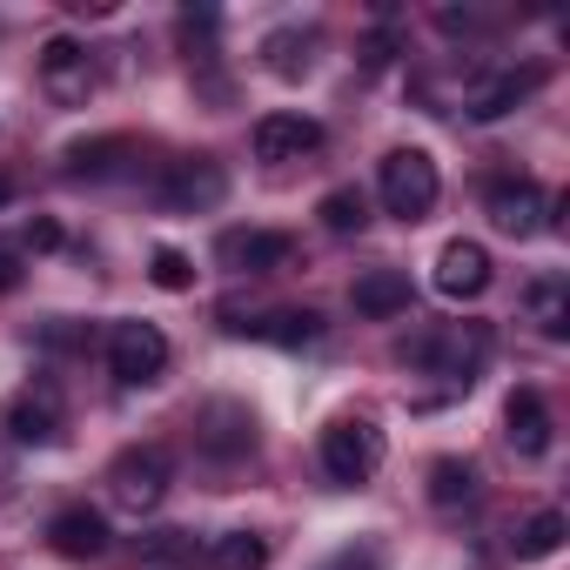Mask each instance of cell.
I'll list each match as a JSON object with an SVG mask.
<instances>
[{"label": "cell", "mask_w": 570, "mask_h": 570, "mask_svg": "<svg viewBox=\"0 0 570 570\" xmlns=\"http://www.w3.org/2000/svg\"><path fill=\"white\" fill-rule=\"evenodd\" d=\"M470 497H476V463L436 456V463H430V503H436V510H456V503H470Z\"/></svg>", "instance_id": "24"}, {"label": "cell", "mask_w": 570, "mask_h": 570, "mask_svg": "<svg viewBox=\"0 0 570 570\" xmlns=\"http://www.w3.org/2000/svg\"><path fill=\"white\" fill-rule=\"evenodd\" d=\"M8 289H21V262L0 248V296H8Z\"/></svg>", "instance_id": "32"}, {"label": "cell", "mask_w": 570, "mask_h": 570, "mask_svg": "<svg viewBox=\"0 0 570 570\" xmlns=\"http://www.w3.org/2000/svg\"><path fill=\"white\" fill-rule=\"evenodd\" d=\"M128 155H135V141L128 135H108V141H75L61 161H68V175H95L101 181V175H121Z\"/></svg>", "instance_id": "23"}, {"label": "cell", "mask_w": 570, "mask_h": 570, "mask_svg": "<svg viewBox=\"0 0 570 570\" xmlns=\"http://www.w3.org/2000/svg\"><path fill=\"white\" fill-rule=\"evenodd\" d=\"M195 443L208 450V456H248L255 450V416L242 410V403H208L202 410V423H195Z\"/></svg>", "instance_id": "15"}, {"label": "cell", "mask_w": 570, "mask_h": 570, "mask_svg": "<svg viewBox=\"0 0 570 570\" xmlns=\"http://www.w3.org/2000/svg\"><path fill=\"white\" fill-rule=\"evenodd\" d=\"M483 215H490V228H497V235L530 242V235H543V228H550V195H543L530 175H503V181H490V188H483Z\"/></svg>", "instance_id": "6"}, {"label": "cell", "mask_w": 570, "mask_h": 570, "mask_svg": "<svg viewBox=\"0 0 570 570\" xmlns=\"http://www.w3.org/2000/svg\"><path fill=\"white\" fill-rule=\"evenodd\" d=\"M28 248H41V255L61 248V222H35V228H28Z\"/></svg>", "instance_id": "30"}, {"label": "cell", "mask_w": 570, "mask_h": 570, "mask_svg": "<svg viewBox=\"0 0 570 570\" xmlns=\"http://www.w3.org/2000/svg\"><path fill=\"white\" fill-rule=\"evenodd\" d=\"M550 81V68L543 61H523V68H497L490 81H476L470 95H463V108H470V121H503L510 108H523L537 88Z\"/></svg>", "instance_id": "10"}, {"label": "cell", "mask_w": 570, "mask_h": 570, "mask_svg": "<svg viewBox=\"0 0 570 570\" xmlns=\"http://www.w3.org/2000/svg\"><path fill=\"white\" fill-rule=\"evenodd\" d=\"M148 275H155V289H168V296H181V289H195V262H188L181 248H155V262H148Z\"/></svg>", "instance_id": "27"}, {"label": "cell", "mask_w": 570, "mask_h": 570, "mask_svg": "<svg viewBox=\"0 0 570 570\" xmlns=\"http://www.w3.org/2000/svg\"><path fill=\"white\" fill-rule=\"evenodd\" d=\"M309 155H323V121H309V115L255 121V161H309Z\"/></svg>", "instance_id": "14"}, {"label": "cell", "mask_w": 570, "mask_h": 570, "mask_svg": "<svg viewBox=\"0 0 570 570\" xmlns=\"http://www.w3.org/2000/svg\"><path fill=\"white\" fill-rule=\"evenodd\" d=\"M396 356H403L410 370H423V376H443L450 390H470L476 370L490 363V330H483V323H436V330L410 336Z\"/></svg>", "instance_id": "1"}, {"label": "cell", "mask_w": 570, "mask_h": 570, "mask_svg": "<svg viewBox=\"0 0 570 570\" xmlns=\"http://www.w3.org/2000/svg\"><path fill=\"white\" fill-rule=\"evenodd\" d=\"M262 68H268L275 81H303V75L316 68V28H275V35L262 41Z\"/></svg>", "instance_id": "18"}, {"label": "cell", "mask_w": 570, "mask_h": 570, "mask_svg": "<svg viewBox=\"0 0 570 570\" xmlns=\"http://www.w3.org/2000/svg\"><path fill=\"white\" fill-rule=\"evenodd\" d=\"M202 563L208 570H268V537L262 530H222V537H208Z\"/></svg>", "instance_id": "20"}, {"label": "cell", "mask_w": 570, "mask_h": 570, "mask_svg": "<svg viewBox=\"0 0 570 570\" xmlns=\"http://www.w3.org/2000/svg\"><path fill=\"white\" fill-rule=\"evenodd\" d=\"M523 316L543 336H570V282L563 275H537L530 289H523Z\"/></svg>", "instance_id": "19"}, {"label": "cell", "mask_w": 570, "mask_h": 570, "mask_svg": "<svg viewBox=\"0 0 570 570\" xmlns=\"http://www.w3.org/2000/svg\"><path fill=\"white\" fill-rule=\"evenodd\" d=\"M503 436H510V450H517V456H550V443H557V423H550V403H543V390L517 383V390L503 396Z\"/></svg>", "instance_id": "13"}, {"label": "cell", "mask_w": 570, "mask_h": 570, "mask_svg": "<svg viewBox=\"0 0 570 570\" xmlns=\"http://www.w3.org/2000/svg\"><path fill=\"white\" fill-rule=\"evenodd\" d=\"M563 537H570V523H563V510H530L523 523H517V557L523 563H543V557H557L563 550Z\"/></svg>", "instance_id": "22"}, {"label": "cell", "mask_w": 570, "mask_h": 570, "mask_svg": "<svg viewBox=\"0 0 570 570\" xmlns=\"http://www.w3.org/2000/svg\"><path fill=\"white\" fill-rule=\"evenodd\" d=\"M316 570H383V550L376 543H343L330 563H316Z\"/></svg>", "instance_id": "29"}, {"label": "cell", "mask_w": 570, "mask_h": 570, "mask_svg": "<svg viewBox=\"0 0 570 570\" xmlns=\"http://www.w3.org/2000/svg\"><path fill=\"white\" fill-rule=\"evenodd\" d=\"M61 430H68V403H61L55 383H28V390L8 403V436H14V443L48 450V443H61Z\"/></svg>", "instance_id": "11"}, {"label": "cell", "mask_w": 570, "mask_h": 570, "mask_svg": "<svg viewBox=\"0 0 570 570\" xmlns=\"http://www.w3.org/2000/svg\"><path fill=\"white\" fill-rule=\"evenodd\" d=\"M215 262L228 275H268L282 262H296V235H282V228H222L215 235Z\"/></svg>", "instance_id": "9"}, {"label": "cell", "mask_w": 570, "mask_h": 570, "mask_svg": "<svg viewBox=\"0 0 570 570\" xmlns=\"http://www.w3.org/2000/svg\"><path fill=\"white\" fill-rule=\"evenodd\" d=\"M350 303H356V316L390 323V316H403V309H410V275H403V268H370V275H356Z\"/></svg>", "instance_id": "17"}, {"label": "cell", "mask_w": 570, "mask_h": 570, "mask_svg": "<svg viewBox=\"0 0 570 570\" xmlns=\"http://www.w3.org/2000/svg\"><path fill=\"white\" fill-rule=\"evenodd\" d=\"M108 370L121 390H148L168 370V336L155 323H115L108 330Z\"/></svg>", "instance_id": "7"}, {"label": "cell", "mask_w": 570, "mask_h": 570, "mask_svg": "<svg viewBox=\"0 0 570 570\" xmlns=\"http://www.w3.org/2000/svg\"><path fill=\"white\" fill-rule=\"evenodd\" d=\"M48 543H55L61 557H101V550H108V517L88 510V503H68V510H55Z\"/></svg>", "instance_id": "16"}, {"label": "cell", "mask_w": 570, "mask_h": 570, "mask_svg": "<svg viewBox=\"0 0 570 570\" xmlns=\"http://www.w3.org/2000/svg\"><path fill=\"white\" fill-rule=\"evenodd\" d=\"M497 21H503V14H483V8H436V28H443V35H463V41H470V35H490Z\"/></svg>", "instance_id": "28"}, {"label": "cell", "mask_w": 570, "mask_h": 570, "mask_svg": "<svg viewBox=\"0 0 570 570\" xmlns=\"http://www.w3.org/2000/svg\"><path fill=\"white\" fill-rule=\"evenodd\" d=\"M497 282V262H490V248L483 242H443V255H436V296H450V303H476L483 289Z\"/></svg>", "instance_id": "12"}, {"label": "cell", "mask_w": 570, "mask_h": 570, "mask_svg": "<svg viewBox=\"0 0 570 570\" xmlns=\"http://www.w3.org/2000/svg\"><path fill=\"white\" fill-rule=\"evenodd\" d=\"M242 336H262V343L296 350V343H316V336H323V316H316V309H268V316L242 323Z\"/></svg>", "instance_id": "21"}, {"label": "cell", "mask_w": 570, "mask_h": 570, "mask_svg": "<svg viewBox=\"0 0 570 570\" xmlns=\"http://www.w3.org/2000/svg\"><path fill=\"white\" fill-rule=\"evenodd\" d=\"M383 456H390V443H383V430H376L370 416H336V423L323 430V476L343 483V490L370 483V476L383 470Z\"/></svg>", "instance_id": "3"}, {"label": "cell", "mask_w": 570, "mask_h": 570, "mask_svg": "<svg viewBox=\"0 0 570 570\" xmlns=\"http://www.w3.org/2000/svg\"><path fill=\"white\" fill-rule=\"evenodd\" d=\"M376 195H383V208L396 222H423L436 208V195H443V175H436V161L423 148H390L383 168H376Z\"/></svg>", "instance_id": "2"}, {"label": "cell", "mask_w": 570, "mask_h": 570, "mask_svg": "<svg viewBox=\"0 0 570 570\" xmlns=\"http://www.w3.org/2000/svg\"><path fill=\"white\" fill-rule=\"evenodd\" d=\"M8 202H14V181H8V175H0V208H8Z\"/></svg>", "instance_id": "33"}, {"label": "cell", "mask_w": 570, "mask_h": 570, "mask_svg": "<svg viewBox=\"0 0 570 570\" xmlns=\"http://www.w3.org/2000/svg\"><path fill=\"white\" fill-rule=\"evenodd\" d=\"M168 476H175V463H168L161 443H128V450L108 463V497H115V510L148 517V510L168 497Z\"/></svg>", "instance_id": "4"}, {"label": "cell", "mask_w": 570, "mask_h": 570, "mask_svg": "<svg viewBox=\"0 0 570 570\" xmlns=\"http://www.w3.org/2000/svg\"><path fill=\"white\" fill-rule=\"evenodd\" d=\"M148 570H155V563H148Z\"/></svg>", "instance_id": "34"}, {"label": "cell", "mask_w": 570, "mask_h": 570, "mask_svg": "<svg viewBox=\"0 0 570 570\" xmlns=\"http://www.w3.org/2000/svg\"><path fill=\"white\" fill-rule=\"evenodd\" d=\"M222 195H228V168H222L215 155H181V161H168L161 181H155V202H161L168 215H208Z\"/></svg>", "instance_id": "5"}, {"label": "cell", "mask_w": 570, "mask_h": 570, "mask_svg": "<svg viewBox=\"0 0 570 570\" xmlns=\"http://www.w3.org/2000/svg\"><path fill=\"white\" fill-rule=\"evenodd\" d=\"M141 557H148L155 570H175V563H195L202 550H195L188 530H148V537H141Z\"/></svg>", "instance_id": "26"}, {"label": "cell", "mask_w": 570, "mask_h": 570, "mask_svg": "<svg viewBox=\"0 0 570 570\" xmlns=\"http://www.w3.org/2000/svg\"><path fill=\"white\" fill-rule=\"evenodd\" d=\"M390 55H396V41H383V35H376V41L363 48V68H390Z\"/></svg>", "instance_id": "31"}, {"label": "cell", "mask_w": 570, "mask_h": 570, "mask_svg": "<svg viewBox=\"0 0 570 570\" xmlns=\"http://www.w3.org/2000/svg\"><path fill=\"white\" fill-rule=\"evenodd\" d=\"M41 88H48V101H61V108H88L95 88H101V61H95L81 41L55 35V41L41 48Z\"/></svg>", "instance_id": "8"}, {"label": "cell", "mask_w": 570, "mask_h": 570, "mask_svg": "<svg viewBox=\"0 0 570 570\" xmlns=\"http://www.w3.org/2000/svg\"><path fill=\"white\" fill-rule=\"evenodd\" d=\"M316 215H323L330 235H356V228L370 222V195H363V188H330V195L316 202Z\"/></svg>", "instance_id": "25"}]
</instances>
